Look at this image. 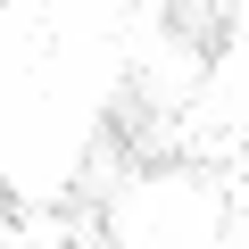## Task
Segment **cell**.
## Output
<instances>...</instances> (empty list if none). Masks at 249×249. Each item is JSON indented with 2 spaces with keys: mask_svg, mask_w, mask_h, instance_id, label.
Returning <instances> with one entry per match:
<instances>
[{
  "mask_svg": "<svg viewBox=\"0 0 249 249\" xmlns=\"http://www.w3.org/2000/svg\"><path fill=\"white\" fill-rule=\"evenodd\" d=\"M17 216H25V199H17V191H0V232H9Z\"/></svg>",
  "mask_w": 249,
  "mask_h": 249,
  "instance_id": "7a4b0ae2",
  "label": "cell"
},
{
  "mask_svg": "<svg viewBox=\"0 0 249 249\" xmlns=\"http://www.w3.org/2000/svg\"><path fill=\"white\" fill-rule=\"evenodd\" d=\"M158 25H175V42H183V50H199V58H216V50H224V34H232V17H208V9H166Z\"/></svg>",
  "mask_w": 249,
  "mask_h": 249,
  "instance_id": "6da1fadb",
  "label": "cell"
}]
</instances>
